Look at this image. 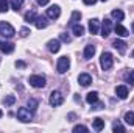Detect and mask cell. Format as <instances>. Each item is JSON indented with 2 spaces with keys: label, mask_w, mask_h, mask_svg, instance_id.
Returning <instances> with one entry per match:
<instances>
[{
  "label": "cell",
  "mask_w": 134,
  "mask_h": 133,
  "mask_svg": "<svg viewBox=\"0 0 134 133\" xmlns=\"http://www.w3.org/2000/svg\"><path fill=\"white\" fill-rule=\"evenodd\" d=\"M16 116H17V119H19L20 122H30V121L33 119V111L28 110V108H25V106H22V108L17 110Z\"/></svg>",
  "instance_id": "cell-1"
},
{
  "label": "cell",
  "mask_w": 134,
  "mask_h": 133,
  "mask_svg": "<svg viewBox=\"0 0 134 133\" xmlns=\"http://www.w3.org/2000/svg\"><path fill=\"white\" fill-rule=\"evenodd\" d=\"M114 64V58L109 52H103L101 53V58H100V66L103 70H109Z\"/></svg>",
  "instance_id": "cell-2"
},
{
  "label": "cell",
  "mask_w": 134,
  "mask_h": 133,
  "mask_svg": "<svg viewBox=\"0 0 134 133\" xmlns=\"http://www.w3.org/2000/svg\"><path fill=\"white\" fill-rule=\"evenodd\" d=\"M69 67H70V58H69V57H61V58L58 60L56 70H58L59 74H66L67 70H69Z\"/></svg>",
  "instance_id": "cell-3"
},
{
  "label": "cell",
  "mask_w": 134,
  "mask_h": 133,
  "mask_svg": "<svg viewBox=\"0 0 134 133\" xmlns=\"http://www.w3.org/2000/svg\"><path fill=\"white\" fill-rule=\"evenodd\" d=\"M14 28H13V25L11 24H8V22H0V34L2 36H5V38H13L14 36Z\"/></svg>",
  "instance_id": "cell-4"
},
{
  "label": "cell",
  "mask_w": 134,
  "mask_h": 133,
  "mask_svg": "<svg viewBox=\"0 0 134 133\" xmlns=\"http://www.w3.org/2000/svg\"><path fill=\"white\" fill-rule=\"evenodd\" d=\"M28 81L33 88H44L45 86V77L44 75H31L28 78Z\"/></svg>",
  "instance_id": "cell-5"
},
{
  "label": "cell",
  "mask_w": 134,
  "mask_h": 133,
  "mask_svg": "<svg viewBox=\"0 0 134 133\" xmlns=\"http://www.w3.org/2000/svg\"><path fill=\"white\" fill-rule=\"evenodd\" d=\"M63 102H64V96L59 91H53L50 94V105L52 106H59V105H63Z\"/></svg>",
  "instance_id": "cell-6"
},
{
  "label": "cell",
  "mask_w": 134,
  "mask_h": 133,
  "mask_svg": "<svg viewBox=\"0 0 134 133\" xmlns=\"http://www.w3.org/2000/svg\"><path fill=\"white\" fill-rule=\"evenodd\" d=\"M61 16V8L58 5H52L50 8H47V17L50 19H58Z\"/></svg>",
  "instance_id": "cell-7"
},
{
  "label": "cell",
  "mask_w": 134,
  "mask_h": 133,
  "mask_svg": "<svg viewBox=\"0 0 134 133\" xmlns=\"http://www.w3.org/2000/svg\"><path fill=\"white\" fill-rule=\"evenodd\" d=\"M47 49L52 52V53H58L59 49H61V41L59 39H50L47 42Z\"/></svg>",
  "instance_id": "cell-8"
},
{
  "label": "cell",
  "mask_w": 134,
  "mask_h": 133,
  "mask_svg": "<svg viewBox=\"0 0 134 133\" xmlns=\"http://www.w3.org/2000/svg\"><path fill=\"white\" fill-rule=\"evenodd\" d=\"M111 30H112V21L104 19L103 21V25H101V36L103 38H108L111 34Z\"/></svg>",
  "instance_id": "cell-9"
},
{
  "label": "cell",
  "mask_w": 134,
  "mask_h": 133,
  "mask_svg": "<svg viewBox=\"0 0 134 133\" xmlns=\"http://www.w3.org/2000/svg\"><path fill=\"white\" fill-rule=\"evenodd\" d=\"M78 83H80L81 86H89V85L92 83V77H91L89 74H80V75H78Z\"/></svg>",
  "instance_id": "cell-10"
},
{
  "label": "cell",
  "mask_w": 134,
  "mask_h": 133,
  "mask_svg": "<svg viewBox=\"0 0 134 133\" xmlns=\"http://www.w3.org/2000/svg\"><path fill=\"white\" fill-rule=\"evenodd\" d=\"M89 32L92 34H97L100 32V21L98 19H91L89 21Z\"/></svg>",
  "instance_id": "cell-11"
},
{
  "label": "cell",
  "mask_w": 134,
  "mask_h": 133,
  "mask_svg": "<svg viewBox=\"0 0 134 133\" xmlns=\"http://www.w3.org/2000/svg\"><path fill=\"white\" fill-rule=\"evenodd\" d=\"M112 45H114V49H117L119 53H122V55L126 52V42H123V41H120V39H115V41L112 42Z\"/></svg>",
  "instance_id": "cell-12"
},
{
  "label": "cell",
  "mask_w": 134,
  "mask_h": 133,
  "mask_svg": "<svg viewBox=\"0 0 134 133\" xmlns=\"http://www.w3.org/2000/svg\"><path fill=\"white\" fill-rule=\"evenodd\" d=\"M94 55H95V45L87 44V45L84 47V60H91Z\"/></svg>",
  "instance_id": "cell-13"
},
{
  "label": "cell",
  "mask_w": 134,
  "mask_h": 133,
  "mask_svg": "<svg viewBox=\"0 0 134 133\" xmlns=\"http://www.w3.org/2000/svg\"><path fill=\"white\" fill-rule=\"evenodd\" d=\"M0 50L3 53H13L14 52V44L13 42H0Z\"/></svg>",
  "instance_id": "cell-14"
},
{
  "label": "cell",
  "mask_w": 134,
  "mask_h": 133,
  "mask_svg": "<svg viewBox=\"0 0 134 133\" xmlns=\"http://www.w3.org/2000/svg\"><path fill=\"white\" fill-rule=\"evenodd\" d=\"M115 94H117L120 99H126V97H128V88H126L125 85H120V86L115 88Z\"/></svg>",
  "instance_id": "cell-15"
},
{
  "label": "cell",
  "mask_w": 134,
  "mask_h": 133,
  "mask_svg": "<svg viewBox=\"0 0 134 133\" xmlns=\"http://www.w3.org/2000/svg\"><path fill=\"white\" fill-rule=\"evenodd\" d=\"M114 30H115V33H117V36H120V38H126L128 36V30L123 27V25H120V24H117L115 27H114Z\"/></svg>",
  "instance_id": "cell-16"
},
{
  "label": "cell",
  "mask_w": 134,
  "mask_h": 133,
  "mask_svg": "<svg viewBox=\"0 0 134 133\" xmlns=\"http://www.w3.org/2000/svg\"><path fill=\"white\" fill-rule=\"evenodd\" d=\"M34 24H36V28L42 30V28H45V27H47V19H45L44 16H37V17H36V21H34Z\"/></svg>",
  "instance_id": "cell-17"
},
{
  "label": "cell",
  "mask_w": 134,
  "mask_h": 133,
  "mask_svg": "<svg viewBox=\"0 0 134 133\" xmlns=\"http://www.w3.org/2000/svg\"><path fill=\"white\" fill-rule=\"evenodd\" d=\"M97 100H98V93H97V91H92V93H89V94L86 96V102L91 103V105L95 103Z\"/></svg>",
  "instance_id": "cell-18"
},
{
  "label": "cell",
  "mask_w": 134,
  "mask_h": 133,
  "mask_svg": "<svg viewBox=\"0 0 134 133\" xmlns=\"http://www.w3.org/2000/svg\"><path fill=\"white\" fill-rule=\"evenodd\" d=\"M92 124H94V129H95L97 132H100V130H103V129H104V121H103L101 117H95Z\"/></svg>",
  "instance_id": "cell-19"
},
{
  "label": "cell",
  "mask_w": 134,
  "mask_h": 133,
  "mask_svg": "<svg viewBox=\"0 0 134 133\" xmlns=\"http://www.w3.org/2000/svg\"><path fill=\"white\" fill-rule=\"evenodd\" d=\"M72 30H73V34H75V36H83V34H84V27L80 25V24L72 25Z\"/></svg>",
  "instance_id": "cell-20"
},
{
  "label": "cell",
  "mask_w": 134,
  "mask_h": 133,
  "mask_svg": "<svg viewBox=\"0 0 134 133\" xmlns=\"http://www.w3.org/2000/svg\"><path fill=\"white\" fill-rule=\"evenodd\" d=\"M111 16H112V19H115V21H123V17H125V14H123L122 9H112Z\"/></svg>",
  "instance_id": "cell-21"
},
{
  "label": "cell",
  "mask_w": 134,
  "mask_h": 133,
  "mask_svg": "<svg viewBox=\"0 0 134 133\" xmlns=\"http://www.w3.org/2000/svg\"><path fill=\"white\" fill-rule=\"evenodd\" d=\"M36 17H37V14H36L34 11H28V13L25 14V22H27V24H34Z\"/></svg>",
  "instance_id": "cell-22"
},
{
  "label": "cell",
  "mask_w": 134,
  "mask_h": 133,
  "mask_svg": "<svg viewBox=\"0 0 134 133\" xmlns=\"http://www.w3.org/2000/svg\"><path fill=\"white\" fill-rule=\"evenodd\" d=\"M80 19H81V13H80V11H73V13H72V17H70V25L78 24Z\"/></svg>",
  "instance_id": "cell-23"
},
{
  "label": "cell",
  "mask_w": 134,
  "mask_h": 133,
  "mask_svg": "<svg viewBox=\"0 0 134 133\" xmlns=\"http://www.w3.org/2000/svg\"><path fill=\"white\" fill-rule=\"evenodd\" d=\"M22 5H24V0H11V8L14 11H19L22 8Z\"/></svg>",
  "instance_id": "cell-24"
},
{
  "label": "cell",
  "mask_w": 134,
  "mask_h": 133,
  "mask_svg": "<svg viewBox=\"0 0 134 133\" xmlns=\"http://www.w3.org/2000/svg\"><path fill=\"white\" fill-rule=\"evenodd\" d=\"M125 122H126L128 125H134V113L133 111H128V113L125 114Z\"/></svg>",
  "instance_id": "cell-25"
},
{
  "label": "cell",
  "mask_w": 134,
  "mask_h": 133,
  "mask_svg": "<svg viewBox=\"0 0 134 133\" xmlns=\"http://www.w3.org/2000/svg\"><path fill=\"white\" fill-rule=\"evenodd\" d=\"M14 102H16V97H14V96H6V97L3 99V105H5V106H11Z\"/></svg>",
  "instance_id": "cell-26"
},
{
  "label": "cell",
  "mask_w": 134,
  "mask_h": 133,
  "mask_svg": "<svg viewBox=\"0 0 134 133\" xmlns=\"http://www.w3.org/2000/svg\"><path fill=\"white\" fill-rule=\"evenodd\" d=\"M80 132H89V129L86 127V125H75L73 127V133H80Z\"/></svg>",
  "instance_id": "cell-27"
},
{
  "label": "cell",
  "mask_w": 134,
  "mask_h": 133,
  "mask_svg": "<svg viewBox=\"0 0 134 133\" xmlns=\"http://www.w3.org/2000/svg\"><path fill=\"white\" fill-rule=\"evenodd\" d=\"M9 8H8V2L6 0H0V13H6Z\"/></svg>",
  "instance_id": "cell-28"
},
{
  "label": "cell",
  "mask_w": 134,
  "mask_h": 133,
  "mask_svg": "<svg viewBox=\"0 0 134 133\" xmlns=\"http://www.w3.org/2000/svg\"><path fill=\"white\" fill-rule=\"evenodd\" d=\"M28 106H30L31 111H36V108H37V100L36 99H30L28 100Z\"/></svg>",
  "instance_id": "cell-29"
},
{
  "label": "cell",
  "mask_w": 134,
  "mask_h": 133,
  "mask_svg": "<svg viewBox=\"0 0 134 133\" xmlns=\"http://www.w3.org/2000/svg\"><path fill=\"white\" fill-rule=\"evenodd\" d=\"M112 130H114L115 133H117V132L123 133V132H125V127H122L120 124H114V127H112Z\"/></svg>",
  "instance_id": "cell-30"
},
{
  "label": "cell",
  "mask_w": 134,
  "mask_h": 133,
  "mask_svg": "<svg viewBox=\"0 0 134 133\" xmlns=\"http://www.w3.org/2000/svg\"><path fill=\"white\" fill-rule=\"evenodd\" d=\"M103 106H104V103H103V102H98V100H97L95 103H92V110H101Z\"/></svg>",
  "instance_id": "cell-31"
},
{
  "label": "cell",
  "mask_w": 134,
  "mask_h": 133,
  "mask_svg": "<svg viewBox=\"0 0 134 133\" xmlns=\"http://www.w3.org/2000/svg\"><path fill=\"white\" fill-rule=\"evenodd\" d=\"M59 41H64V42H70V36L67 33H61L59 34Z\"/></svg>",
  "instance_id": "cell-32"
},
{
  "label": "cell",
  "mask_w": 134,
  "mask_h": 133,
  "mask_svg": "<svg viewBox=\"0 0 134 133\" xmlns=\"http://www.w3.org/2000/svg\"><path fill=\"white\" fill-rule=\"evenodd\" d=\"M28 34H30V30H28V28H25V27L20 28V36H22V38H27Z\"/></svg>",
  "instance_id": "cell-33"
},
{
  "label": "cell",
  "mask_w": 134,
  "mask_h": 133,
  "mask_svg": "<svg viewBox=\"0 0 134 133\" xmlns=\"http://www.w3.org/2000/svg\"><path fill=\"white\" fill-rule=\"evenodd\" d=\"M128 81L130 83H134V70H131V74L128 75Z\"/></svg>",
  "instance_id": "cell-34"
},
{
  "label": "cell",
  "mask_w": 134,
  "mask_h": 133,
  "mask_svg": "<svg viewBox=\"0 0 134 133\" xmlns=\"http://www.w3.org/2000/svg\"><path fill=\"white\" fill-rule=\"evenodd\" d=\"M84 2V5H95L97 3V0H83Z\"/></svg>",
  "instance_id": "cell-35"
},
{
  "label": "cell",
  "mask_w": 134,
  "mask_h": 133,
  "mask_svg": "<svg viewBox=\"0 0 134 133\" xmlns=\"http://www.w3.org/2000/svg\"><path fill=\"white\" fill-rule=\"evenodd\" d=\"M48 3V0H37V5H41V6H45Z\"/></svg>",
  "instance_id": "cell-36"
},
{
  "label": "cell",
  "mask_w": 134,
  "mask_h": 133,
  "mask_svg": "<svg viewBox=\"0 0 134 133\" xmlns=\"http://www.w3.org/2000/svg\"><path fill=\"white\" fill-rule=\"evenodd\" d=\"M16 66L17 67H25V63H24V61H16Z\"/></svg>",
  "instance_id": "cell-37"
},
{
  "label": "cell",
  "mask_w": 134,
  "mask_h": 133,
  "mask_svg": "<svg viewBox=\"0 0 134 133\" xmlns=\"http://www.w3.org/2000/svg\"><path fill=\"white\" fill-rule=\"evenodd\" d=\"M2 116H3V113H2V110H0V117H2Z\"/></svg>",
  "instance_id": "cell-38"
},
{
  "label": "cell",
  "mask_w": 134,
  "mask_h": 133,
  "mask_svg": "<svg viewBox=\"0 0 134 133\" xmlns=\"http://www.w3.org/2000/svg\"><path fill=\"white\" fill-rule=\"evenodd\" d=\"M131 27H133V33H134V22H133V25H131Z\"/></svg>",
  "instance_id": "cell-39"
},
{
  "label": "cell",
  "mask_w": 134,
  "mask_h": 133,
  "mask_svg": "<svg viewBox=\"0 0 134 133\" xmlns=\"http://www.w3.org/2000/svg\"><path fill=\"white\" fill-rule=\"evenodd\" d=\"M133 58H134V52H133Z\"/></svg>",
  "instance_id": "cell-40"
},
{
  "label": "cell",
  "mask_w": 134,
  "mask_h": 133,
  "mask_svg": "<svg viewBox=\"0 0 134 133\" xmlns=\"http://www.w3.org/2000/svg\"><path fill=\"white\" fill-rule=\"evenodd\" d=\"M101 2H106V0H101Z\"/></svg>",
  "instance_id": "cell-41"
}]
</instances>
